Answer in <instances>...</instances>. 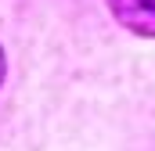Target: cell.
<instances>
[{
    "instance_id": "1",
    "label": "cell",
    "mask_w": 155,
    "mask_h": 151,
    "mask_svg": "<svg viewBox=\"0 0 155 151\" xmlns=\"http://www.w3.org/2000/svg\"><path fill=\"white\" fill-rule=\"evenodd\" d=\"M119 25L137 36H155V0H108Z\"/></svg>"
},
{
    "instance_id": "2",
    "label": "cell",
    "mask_w": 155,
    "mask_h": 151,
    "mask_svg": "<svg viewBox=\"0 0 155 151\" xmlns=\"http://www.w3.org/2000/svg\"><path fill=\"white\" fill-rule=\"evenodd\" d=\"M4 69H7V65H4V50H0V83H4Z\"/></svg>"
}]
</instances>
